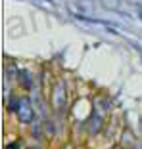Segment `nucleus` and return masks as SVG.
Returning a JSON list of instances; mask_svg holds the SVG:
<instances>
[{
	"label": "nucleus",
	"mask_w": 142,
	"mask_h": 149,
	"mask_svg": "<svg viewBox=\"0 0 142 149\" xmlns=\"http://www.w3.org/2000/svg\"><path fill=\"white\" fill-rule=\"evenodd\" d=\"M18 118L21 124L35 123V109H33V101L29 96H21V103H19V109H18Z\"/></svg>",
	"instance_id": "obj_1"
},
{
	"label": "nucleus",
	"mask_w": 142,
	"mask_h": 149,
	"mask_svg": "<svg viewBox=\"0 0 142 149\" xmlns=\"http://www.w3.org/2000/svg\"><path fill=\"white\" fill-rule=\"evenodd\" d=\"M52 103H54V107H56V111H63V107H65V86H63V80L54 84Z\"/></svg>",
	"instance_id": "obj_2"
},
{
	"label": "nucleus",
	"mask_w": 142,
	"mask_h": 149,
	"mask_svg": "<svg viewBox=\"0 0 142 149\" xmlns=\"http://www.w3.org/2000/svg\"><path fill=\"white\" fill-rule=\"evenodd\" d=\"M18 79H19V84H21L25 90L33 88V74L29 73V69H19L18 71Z\"/></svg>",
	"instance_id": "obj_3"
},
{
	"label": "nucleus",
	"mask_w": 142,
	"mask_h": 149,
	"mask_svg": "<svg viewBox=\"0 0 142 149\" xmlns=\"http://www.w3.org/2000/svg\"><path fill=\"white\" fill-rule=\"evenodd\" d=\"M73 17L77 21H83V23H90V25H106V27H111L110 21L106 19H94V17H89V15H84V13H73Z\"/></svg>",
	"instance_id": "obj_4"
},
{
	"label": "nucleus",
	"mask_w": 142,
	"mask_h": 149,
	"mask_svg": "<svg viewBox=\"0 0 142 149\" xmlns=\"http://www.w3.org/2000/svg\"><path fill=\"white\" fill-rule=\"evenodd\" d=\"M102 123H104V118L100 117V115L98 113H92V118H90V126H89V130H90V134H98V130H100V128H102Z\"/></svg>",
	"instance_id": "obj_5"
},
{
	"label": "nucleus",
	"mask_w": 142,
	"mask_h": 149,
	"mask_svg": "<svg viewBox=\"0 0 142 149\" xmlns=\"http://www.w3.org/2000/svg\"><path fill=\"white\" fill-rule=\"evenodd\" d=\"M19 103H21V97H15V96H10L8 97V113H18L19 109Z\"/></svg>",
	"instance_id": "obj_6"
},
{
	"label": "nucleus",
	"mask_w": 142,
	"mask_h": 149,
	"mask_svg": "<svg viewBox=\"0 0 142 149\" xmlns=\"http://www.w3.org/2000/svg\"><path fill=\"white\" fill-rule=\"evenodd\" d=\"M42 128H44V126H42V124H40L39 120L31 124V136L35 138L37 141H40V140H42Z\"/></svg>",
	"instance_id": "obj_7"
},
{
	"label": "nucleus",
	"mask_w": 142,
	"mask_h": 149,
	"mask_svg": "<svg viewBox=\"0 0 142 149\" xmlns=\"http://www.w3.org/2000/svg\"><path fill=\"white\" fill-rule=\"evenodd\" d=\"M121 143H123V147H133V145H134V136L131 134L129 130L123 132V140H121Z\"/></svg>",
	"instance_id": "obj_8"
},
{
	"label": "nucleus",
	"mask_w": 142,
	"mask_h": 149,
	"mask_svg": "<svg viewBox=\"0 0 142 149\" xmlns=\"http://www.w3.org/2000/svg\"><path fill=\"white\" fill-rule=\"evenodd\" d=\"M42 126H44V134L46 136H54V134H56V128H54V123L52 120H50V118H46L44 120V124H42Z\"/></svg>",
	"instance_id": "obj_9"
},
{
	"label": "nucleus",
	"mask_w": 142,
	"mask_h": 149,
	"mask_svg": "<svg viewBox=\"0 0 142 149\" xmlns=\"http://www.w3.org/2000/svg\"><path fill=\"white\" fill-rule=\"evenodd\" d=\"M19 147H21V141H13V143L6 145V149H19Z\"/></svg>",
	"instance_id": "obj_10"
},
{
	"label": "nucleus",
	"mask_w": 142,
	"mask_h": 149,
	"mask_svg": "<svg viewBox=\"0 0 142 149\" xmlns=\"http://www.w3.org/2000/svg\"><path fill=\"white\" fill-rule=\"evenodd\" d=\"M108 33H110V35H119V33H117V29H115V27H108Z\"/></svg>",
	"instance_id": "obj_11"
},
{
	"label": "nucleus",
	"mask_w": 142,
	"mask_h": 149,
	"mask_svg": "<svg viewBox=\"0 0 142 149\" xmlns=\"http://www.w3.org/2000/svg\"><path fill=\"white\" fill-rule=\"evenodd\" d=\"M62 149H75V147H73V145H63Z\"/></svg>",
	"instance_id": "obj_12"
},
{
	"label": "nucleus",
	"mask_w": 142,
	"mask_h": 149,
	"mask_svg": "<svg viewBox=\"0 0 142 149\" xmlns=\"http://www.w3.org/2000/svg\"><path fill=\"white\" fill-rule=\"evenodd\" d=\"M44 2H54V0H44Z\"/></svg>",
	"instance_id": "obj_13"
},
{
	"label": "nucleus",
	"mask_w": 142,
	"mask_h": 149,
	"mask_svg": "<svg viewBox=\"0 0 142 149\" xmlns=\"http://www.w3.org/2000/svg\"><path fill=\"white\" fill-rule=\"evenodd\" d=\"M31 149H40V147H31Z\"/></svg>",
	"instance_id": "obj_14"
},
{
	"label": "nucleus",
	"mask_w": 142,
	"mask_h": 149,
	"mask_svg": "<svg viewBox=\"0 0 142 149\" xmlns=\"http://www.w3.org/2000/svg\"><path fill=\"white\" fill-rule=\"evenodd\" d=\"M113 149H121V147H113Z\"/></svg>",
	"instance_id": "obj_15"
},
{
	"label": "nucleus",
	"mask_w": 142,
	"mask_h": 149,
	"mask_svg": "<svg viewBox=\"0 0 142 149\" xmlns=\"http://www.w3.org/2000/svg\"><path fill=\"white\" fill-rule=\"evenodd\" d=\"M134 149H140V147H134Z\"/></svg>",
	"instance_id": "obj_16"
}]
</instances>
